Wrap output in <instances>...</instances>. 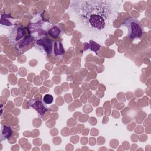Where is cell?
Returning <instances> with one entry per match:
<instances>
[{
    "label": "cell",
    "instance_id": "obj_1",
    "mask_svg": "<svg viewBox=\"0 0 151 151\" xmlns=\"http://www.w3.org/2000/svg\"><path fill=\"white\" fill-rule=\"evenodd\" d=\"M89 22L93 27L99 29H103L105 26V22L103 18L99 15H91Z\"/></svg>",
    "mask_w": 151,
    "mask_h": 151
},
{
    "label": "cell",
    "instance_id": "obj_2",
    "mask_svg": "<svg viewBox=\"0 0 151 151\" xmlns=\"http://www.w3.org/2000/svg\"><path fill=\"white\" fill-rule=\"evenodd\" d=\"M142 31L140 27L138 25V24L132 22L130 25V28H129V34L130 37L132 38H134L140 36Z\"/></svg>",
    "mask_w": 151,
    "mask_h": 151
},
{
    "label": "cell",
    "instance_id": "obj_3",
    "mask_svg": "<svg viewBox=\"0 0 151 151\" xmlns=\"http://www.w3.org/2000/svg\"><path fill=\"white\" fill-rule=\"evenodd\" d=\"M32 106L38 112L40 115H42L47 111V109L43 106L40 101H36L33 103Z\"/></svg>",
    "mask_w": 151,
    "mask_h": 151
},
{
    "label": "cell",
    "instance_id": "obj_4",
    "mask_svg": "<svg viewBox=\"0 0 151 151\" xmlns=\"http://www.w3.org/2000/svg\"><path fill=\"white\" fill-rule=\"evenodd\" d=\"M12 134V130L8 126H4L1 130V137L4 139H6L11 136Z\"/></svg>",
    "mask_w": 151,
    "mask_h": 151
},
{
    "label": "cell",
    "instance_id": "obj_5",
    "mask_svg": "<svg viewBox=\"0 0 151 151\" xmlns=\"http://www.w3.org/2000/svg\"><path fill=\"white\" fill-rule=\"evenodd\" d=\"M60 34V29L57 27H54L52 29L49 31V34L51 37L55 38H57Z\"/></svg>",
    "mask_w": 151,
    "mask_h": 151
},
{
    "label": "cell",
    "instance_id": "obj_6",
    "mask_svg": "<svg viewBox=\"0 0 151 151\" xmlns=\"http://www.w3.org/2000/svg\"><path fill=\"white\" fill-rule=\"evenodd\" d=\"M43 101L45 104H51L53 101V97L50 94H45L43 97Z\"/></svg>",
    "mask_w": 151,
    "mask_h": 151
}]
</instances>
